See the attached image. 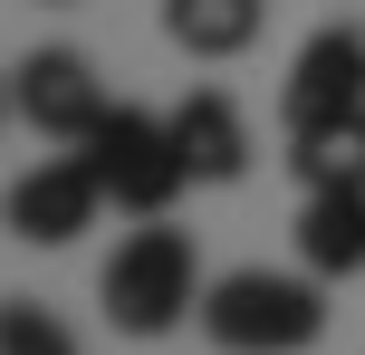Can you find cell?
Wrapping results in <instances>:
<instances>
[{
  "label": "cell",
  "mask_w": 365,
  "mask_h": 355,
  "mask_svg": "<svg viewBox=\"0 0 365 355\" xmlns=\"http://www.w3.org/2000/svg\"><path fill=\"white\" fill-rule=\"evenodd\" d=\"M96 298H106L115 337H173L182 317L202 307V260H192V231L145 221L115 240V260L96 269Z\"/></svg>",
  "instance_id": "cell-1"
},
{
  "label": "cell",
  "mask_w": 365,
  "mask_h": 355,
  "mask_svg": "<svg viewBox=\"0 0 365 355\" xmlns=\"http://www.w3.org/2000/svg\"><path fill=\"white\" fill-rule=\"evenodd\" d=\"M202 327L221 355H308L327 337V298H317V269H231V279L202 288Z\"/></svg>",
  "instance_id": "cell-2"
},
{
  "label": "cell",
  "mask_w": 365,
  "mask_h": 355,
  "mask_svg": "<svg viewBox=\"0 0 365 355\" xmlns=\"http://www.w3.org/2000/svg\"><path fill=\"white\" fill-rule=\"evenodd\" d=\"M77 154L96 164L106 202L135 211V221H164L173 192L192 183V164H182V144H173V115H145V106H106V125H96Z\"/></svg>",
  "instance_id": "cell-3"
},
{
  "label": "cell",
  "mask_w": 365,
  "mask_h": 355,
  "mask_svg": "<svg viewBox=\"0 0 365 355\" xmlns=\"http://www.w3.org/2000/svg\"><path fill=\"white\" fill-rule=\"evenodd\" d=\"M10 115L38 125L48 144H87V134L106 125V87H96V68L77 48H29L10 68Z\"/></svg>",
  "instance_id": "cell-4"
},
{
  "label": "cell",
  "mask_w": 365,
  "mask_h": 355,
  "mask_svg": "<svg viewBox=\"0 0 365 355\" xmlns=\"http://www.w3.org/2000/svg\"><path fill=\"white\" fill-rule=\"evenodd\" d=\"M365 106V29H317L308 48L289 58V87H279V125L308 134V125H336V115Z\"/></svg>",
  "instance_id": "cell-5"
},
{
  "label": "cell",
  "mask_w": 365,
  "mask_h": 355,
  "mask_svg": "<svg viewBox=\"0 0 365 355\" xmlns=\"http://www.w3.org/2000/svg\"><path fill=\"white\" fill-rule=\"evenodd\" d=\"M96 211H106V183H96L87 154H48L38 173L10 183V231L38 250H68L77 231H96Z\"/></svg>",
  "instance_id": "cell-6"
},
{
  "label": "cell",
  "mask_w": 365,
  "mask_h": 355,
  "mask_svg": "<svg viewBox=\"0 0 365 355\" xmlns=\"http://www.w3.org/2000/svg\"><path fill=\"white\" fill-rule=\"evenodd\" d=\"M173 144H182V164H192V183H240V173H250V125H240V106L221 87H192L173 106Z\"/></svg>",
  "instance_id": "cell-7"
},
{
  "label": "cell",
  "mask_w": 365,
  "mask_h": 355,
  "mask_svg": "<svg viewBox=\"0 0 365 355\" xmlns=\"http://www.w3.org/2000/svg\"><path fill=\"white\" fill-rule=\"evenodd\" d=\"M298 260H308L317 279L365 269V192H308V211H298Z\"/></svg>",
  "instance_id": "cell-8"
},
{
  "label": "cell",
  "mask_w": 365,
  "mask_h": 355,
  "mask_svg": "<svg viewBox=\"0 0 365 355\" xmlns=\"http://www.w3.org/2000/svg\"><path fill=\"white\" fill-rule=\"evenodd\" d=\"M289 173H298L308 192H365V106L336 115V125L289 134Z\"/></svg>",
  "instance_id": "cell-9"
},
{
  "label": "cell",
  "mask_w": 365,
  "mask_h": 355,
  "mask_svg": "<svg viewBox=\"0 0 365 355\" xmlns=\"http://www.w3.org/2000/svg\"><path fill=\"white\" fill-rule=\"evenodd\" d=\"M164 38L182 58H240L259 38V0H164Z\"/></svg>",
  "instance_id": "cell-10"
},
{
  "label": "cell",
  "mask_w": 365,
  "mask_h": 355,
  "mask_svg": "<svg viewBox=\"0 0 365 355\" xmlns=\"http://www.w3.org/2000/svg\"><path fill=\"white\" fill-rule=\"evenodd\" d=\"M0 355H77V337L48 317V307L10 298V307H0Z\"/></svg>",
  "instance_id": "cell-11"
}]
</instances>
